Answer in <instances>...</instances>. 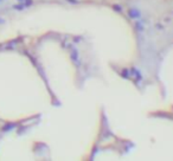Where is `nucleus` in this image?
Returning a JSON list of instances; mask_svg holds the SVG:
<instances>
[{
  "mask_svg": "<svg viewBox=\"0 0 173 161\" xmlns=\"http://www.w3.org/2000/svg\"><path fill=\"white\" fill-rule=\"evenodd\" d=\"M127 14H128V17H129V18H132V19H139V18L141 17L140 11H139V10H137V8H134V7L129 8V10L127 11Z\"/></svg>",
  "mask_w": 173,
  "mask_h": 161,
  "instance_id": "nucleus-1",
  "label": "nucleus"
},
{
  "mask_svg": "<svg viewBox=\"0 0 173 161\" xmlns=\"http://www.w3.org/2000/svg\"><path fill=\"white\" fill-rule=\"evenodd\" d=\"M68 3H73V4H78V1L77 0H67Z\"/></svg>",
  "mask_w": 173,
  "mask_h": 161,
  "instance_id": "nucleus-2",
  "label": "nucleus"
}]
</instances>
